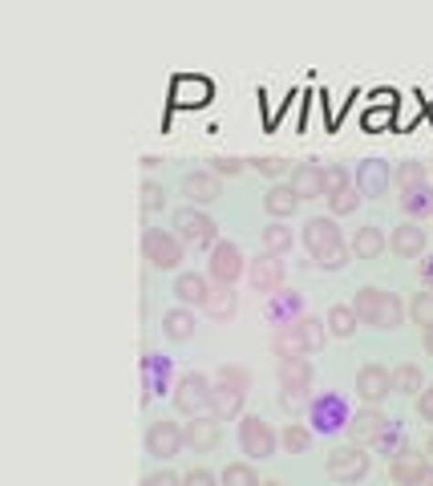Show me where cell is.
<instances>
[{
  "mask_svg": "<svg viewBox=\"0 0 433 486\" xmlns=\"http://www.w3.org/2000/svg\"><path fill=\"white\" fill-rule=\"evenodd\" d=\"M353 312L361 324L381 333H393L405 324V304L397 301V292H385V288H361L353 296Z\"/></svg>",
  "mask_w": 433,
  "mask_h": 486,
  "instance_id": "cell-1",
  "label": "cell"
},
{
  "mask_svg": "<svg viewBox=\"0 0 433 486\" xmlns=\"http://www.w3.org/2000/svg\"><path fill=\"white\" fill-rule=\"evenodd\" d=\"M171 231L186 243V248H206V251H211L215 243H219V223H215L203 207H191V203L171 215Z\"/></svg>",
  "mask_w": 433,
  "mask_h": 486,
  "instance_id": "cell-2",
  "label": "cell"
},
{
  "mask_svg": "<svg viewBox=\"0 0 433 486\" xmlns=\"http://www.w3.org/2000/svg\"><path fill=\"white\" fill-rule=\"evenodd\" d=\"M211 394H215V377H206L199 369H186L174 381V409L183 417H199L211 409Z\"/></svg>",
  "mask_w": 433,
  "mask_h": 486,
  "instance_id": "cell-3",
  "label": "cell"
},
{
  "mask_svg": "<svg viewBox=\"0 0 433 486\" xmlns=\"http://www.w3.org/2000/svg\"><path fill=\"white\" fill-rule=\"evenodd\" d=\"M369 470H373V454H369V446L344 442V446H336V450L328 454V479L341 482V486L361 482Z\"/></svg>",
  "mask_w": 433,
  "mask_h": 486,
  "instance_id": "cell-4",
  "label": "cell"
},
{
  "mask_svg": "<svg viewBox=\"0 0 433 486\" xmlns=\"http://www.w3.org/2000/svg\"><path fill=\"white\" fill-rule=\"evenodd\" d=\"M348 417H353V406H348L344 394H320L308 406V426L312 434H344Z\"/></svg>",
  "mask_w": 433,
  "mask_h": 486,
  "instance_id": "cell-5",
  "label": "cell"
},
{
  "mask_svg": "<svg viewBox=\"0 0 433 486\" xmlns=\"http://www.w3.org/2000/svg\"><path fill=\"white\" fill-rule=\"evenodd\" d=\"M239 450L248 454V462H263V458H276L280 450V434L263 422L259 414H243L239 417Z\"/></svg>",
  "mask_w": 433,
  "mask_h": 486,
  "instance_id": "cell-6",
  "label": "cell"
},
{
  "mask_svg": "<svg viewBox=\"0 0 433 486\" xmlns=\"http://www.w3.org/2000/svg\"><path fill=\"white\" fill-rule=\"evenodd\" d=\"M183 251L186 243L174 236V231H163V227H146L143 231V256L150 268H158V272H174L178 264H183Z\"/></svg>",
  "mask_w": 433,
  "mask_h": 486,
  "instance_id": "cell-7",
  "label": "cell"
},
{
  "mask_svg": "<svg viewBox=\"0 0 433 486\" xmlns=\"http://www.w3.org/2000/svg\"><path fill=\"white\" fill-rule=\"evenodd\" d=\"M206 276H211L215 284H227V288H235V280H239V276H248V259H243L239 243H231V239L215 243L211 259H206Z\"/></svg>",
  "mask_w": 433,
  "mask_h": 486,
  "instance_id": "cell-8",
  "label": "cell"
},
{
  "mask_svg": "<svg viewBox=\"0 0 433 486\" xmlns=\"http://www.w3.org/2000/svg\"><path fill=\"white\" fill-rule=\"evenodd\" d=\"M186 450L183 442V426L171 422V417H158V422L146 426V454L158 458V462H171V458H178Z\"/></svg>",
  "mask_w": 433,
  "mask_h": 486,
  "instance_id": "cell-9",
  "label": "cell"
},
{
  "mask_svg": "<svg viewBox=\"0 0 433 486\" xmlns=\"http://www.w3.org/2000/svg\"><path fill=\"white\" fill-rule=\"evenodd\" d=\"M300 239H304V248H308V256L320 259V256H328V251H336V248H344V236H341V223L333 219V215H312V219L304 223V231H300Z\"/></svg>",
  "mask_w": 433,
  "mask_h": 486,
  "instance_id": "cell-10",
  "label": "cell"
},
{
  "mask_svg": "<svg viewBox=\"0 0 433 486\" xmlns=\"http://www.w3.org/2000/svg\"><path fill=\"white\" fill-rule=\"evenodd\" d=\"M284 280H288V264H284V256H256V259H248V284L256 288V292L263 296H271V292H280L284 288Z\"/></svg>",
  "mask_w": 433,
  "mask_h": 486,
  "instance_id": "cell-11",
  "label": "cell"
},
{
  "mask_svg": "<svg viewBox=\"0 0 433 486\" xmlns=\"http://www.w3.org/2000/svg\"><path fill=\"white\" fill-rule=\"evenodd\" d=\"M353 389H356V401H361V406H381V401L393 394V373L385 369V364H361Z\"/></svg>",
  "mask_w": 433,
  "mask_h": 486,
  "instance_id": "cell-12",
  "label": "cell"
},
{
  "mask_svg": "<svg viewBox=\"0 0 433 486\" xmlns=\"http://www.w3.org/2000/svg\"><path fill=\"white\" fill-rule=\"evenodd\" d=\"M385 426H389V414H385L381 406H356L353 417H348L344 438H348V442H356V446H373L376 434H381Z\"/></svg>",
  "mask_w": 433,
  "mask_h": 486,
  "instance_id": "cell-13",
  "label": "cell"
},
{
  "mask_svg": "<svg viewBox=\"0 0 433 486\" xmlns=\"http://www.w3.org/2000/svg\"><path fill=\"white\" fill-rule=\"evenodd\" d=\"M174 369H171V357L163 353H146L143 357V406H150L163 389H174Z\"/></svg>",
  "mask_w": 433,
  "mask_h": 486,
  "instance_id": "cell-14",
  "label": "cell"
},
{
  "mask_svg": "<svg viewBox=\"0 0 433 486\" xmlns=\"http://www.w3.org/2000/svg\"><path fill=\"white\" fill-rule=\"evenodd\" d=\"M389 183H393V166L385 163V158H364V163H356V191H361L364 199L389 195Z\"/></svg>",
  "mask_w": 433,
  "mask_h": 486,
  "instance_id": "cell-15",
  "label": "cell"
},
{
  "mask_svg": "<svg viewBox=\"0 0 433 486\" xmlns=\"http://www.w3.org/2000/svg\"><path fill=\"white\" fill-rule=\"evenodd\" d=\"M389 479L397 486H433V462L409 450L389 462Z\"/></svg>",
  "mask_w": 433,
  "mask_h": 486,
  "instance_id": "cell-16",
  "label": "cell"
},
{
  "mask_svg": "<svg viewBox=\"0 0 433 486\" xmlns=\"http://www.w3.org/2000/svg\"><path fill=\"white\" fill-rule=\"evenodd\" d=\"M426 248H429V236H426V227H421V223L405 219V223L393 227V236H389V251H393V256L421 259V256H426Z\"/></svg>",
  "mask_w": 433,
  "mask_h": 486,
  "instance_id": "cell-17",
  "label": "cell"
},
{
  "mask_svg": "<svg viewBox=\"0 0 433 486\" xmlns=\"http://www.w3.org/2000/svg\"><path fill=\"white\" fill-rule=\"evenodd\" d=\"M300 316H304V301H300V292H271L268 301H263V321L271 324V329H284V324H296Z\"/></svg>",
  "mask_w": 433,
  "mask_h": 486,
  "instance_id": "cell-18",
  "label": "cell"
},
{
  "mask_svg": "<svg viewBox=\"0 0 433 486\" xmlns=\"http://www.w3.org/2000/svg\"><path fill=\"white\" fill-rule=\"evenodd\" d=\"M219 438H223V429H219V422H215L211 414L186 417V426H183V442H186V450L206 454V450H215V446H219Z\"/></svg>",
  "mask_w": 433,
  "mask_h": 486,
  "instance_id": "cell-19",
  "label": "cell"
},
{
  "mask_svg": "<svg viewBox=\"0 0 433 486\" xmlns=\"http://www.w3.org/2000/svg\"><path fill=\"white\" fill-rule=\"evenodd\" d=\"M211 292H215L211 276H203V272H178L174 276V296L183 308H203L211 301Z\"/></svg>",
  "mask_w": 433,
  "mask_h": 486,
  "instance_id": "cell-20",
  "label": "cell"
},
{
  "mask_svg": "<svg viewBox=\"0 0 433 486\" xmlns=\"http://www.w3.org/2000/svg\"><path fill=\"white\" fill-rule=\"evenodd\" d=\"M183 195L191 207H206V203H215L223 195V183L211 171H191V174H183Z\"/></svg>",
  "mask_w": 433,
  "mask_h": 486,
  "instance_id": "cell-21",
  "label": "cell"
},
{
  "mask_svg": "<svg viewBox=\"0 0 433 486\" xmlns=\"http://www.w3.org/2000/svg\"><path fill=\"white\" fill-rule=\"evenodd\" d=\"M291 191L300 195V203L304 199H324V166L316 163V158H304V163L291 171Z\"/></svg>",
  "mask_w": 433,
  "mask_h": 486,
  "instance_id": "cell-22",
  "label": "cell"
},
{
  "mask_svg": "<svg viewBox=\"0 0 433 486\" xmlns=\"http://www.w3.org/2000/svg\"><path fill=\"white\" fill-rule=\"evenodd\" d=\"M195 329H199V321H195V308H183V304H174V308H166L163 312V336L166 341H191Z\"/></svg>",
  "mask_w": 433,
  "mask_h": 486,
  "instance_id": "cell-23",
  "label": "cell"
},
{
  "mask_svg": "<svg viewBox=\"0 0 433 486\" xmlns=\"http://www.w3.org/2000/svg\"><path fill=\"white\" fill-rule=\"evenodd\" d=\"M243 401H248V394H239V389L215 386V394H211V409H206V414H211L215 422H235V417H243Z\"/></svg>",
  "mask_w": 433,
  "mask_h": 486,
  "instance_id": "cell-24",
  "label": "cell"
},
{
  "mask_svg": "<svg viewBox=\"0 0 433 486\" xmlns=\"http://www.w3.org/2000/svg\"><path fill=\"white\" fill-rule=\"evenodd\" d=\"M296 207H300V195L291 191V183H276L268 195H263V211H268L271 219H280V223L291 219Z\"/></svg>",
  "mask_w": 433,
  "mask_h": 486,
  "instance_id": "cell-25",
  "label": "cell"
},
{
  "mask_svg": "<svg viewBox=\"0 0 433 486\" xmlns=\"http://www.w3.org/2000/svg\"><path fill=\"white\" fill-rule=\"evenodd\" d=\"M276 373H280V386H304V389H312V377H316L308 353H300V357H280Z\"/></svg>",
  "mask_w": 433,
  "mask_h": 486,
  "instance_id": "cell-26",
  "label": "cell"
},
{
  "mask_svg": "<svg viewBox=\"0 0 433 486\" xmlns=\"http://www.w3.org/2000/svg\"><path fill=\"white\" fill-rule=\"evenodd\" d=\"M348 248H353L356 259H376L385 248H389V239H385V231L376 227V223H364V227H356V236Z\"/></svg>",
  "mask_w": 433,
  "mask_h": 486,
  "instance_id": "cell-27",
  "label": "cell"
},
{
  "mask_svg": "<svg viewBox=\"0 0 433 486\" xmlns=\"http://www.w3.org/2000/svg\"><path fill=\"white\" fill-rule=\"evenodd\" d=\"M401 211L409 215L413 223H426L433 215V183H421L413 191H401Z\"/></svg>",
  "mask_w": 433,
  "mask_h": 486,
  "instance_id": "cell-28",
  "label": "cell"
},
{
  "mask_svg": "<svg viewBox=\"0 0 433 486\" xmlns=\"http://www.w3.org/2000/svg\"><path fill=\"white\" fill-rule=\"evenodd\" d=\"M203 312L211 316V321H231V316L239 312V292L227 284H215V292H211V301L203 304Z\"/></svg>",
  "mask_w": 433,
  "mask_h": 486,
  "instance_id": "cell-29",
  "label": "cell"
},
{
  "mask_svg": "<svg viewBox=\"0 0 433 486\" xmlns=\"http://www.w3.org/2000/svg\"><path fill=\"white\" fill-rule=\"evenodd\" d=\"M296 333H300V341H304V353L324 349V341H328V324H324V316H312V312L300 316V321H296Z\"/></svg>",
  "mask_w": 433,
  "mask_h": 486,
  "instance_id": "cell-30",
  "label": "cell"
},
{
  "mask_svg": "<svg viewBox=\"0 0 433 486\" xmlns=\"http://www.w3.org/2000/svg\"><path fill=\"white\" fill-rule=\"evenodd\" d=\"M373 450H376V454H389V458L409 454V438H405V426H401V422H389V426L381 429V434H376Z\"/></svg>",
  "mask_w": 433,
  "mask_h": 486,
  "instance_id": "cell-31",
  "label": "cell"
},
{
  "mask_svg": "<svg viewBox=\"0 0 433 486\" xmlns=\"http://www.w3.org/2000/svg\"><path fill=\"white\" fill-rule=\"evenodd\" d=\"M259 239H263V251H268V256H288L291 243H296V239H291V227H288V223H280V219H271L268 227L259 231Z\"/></svg>",
  "mask_w": 433,
  "mask_h": 486,
  "instance_id": "cell-32",
  "label": "cell"
},
{
  "mask_svg": "<svg viewBox=\"0 0 433 486\" xmlns=\"http://www.w3.org/2000/svg\"><path fill=\"white\" fill-rule=\"evenodd\" d=\"M421 386H426V377H421V369L413 361H405L393 369V394H405V397H421Z\"/></svg>",
  "mask_w": 433,
  "mask_h": 486,
  "instance_id": "cell-33",
  "label": "cell"
},
{
  "mask_svg": "<svg viewBox=\"0 0 433 486\" xmlns=\"http://www.w3.org/2000/svg\"><path fill=\"white\" fill-rule=\"evenodd\" d=\"M312 442H316V434H312V426H304V422H288L284 434H280V446H284L288 454H308Z\"/></svg>",
  "mask_w": 433,
  "mask_h": 486,
  "instance_id": "cell-34",
  "label": "cell"
},
{
  "mask_svg": "<svg viewBox=\"0 0 433 486\" xmlns=\"http://www.w3.org/2000/svg\"><path fill=\"white\" fill-rule=\"evenodd\" d=\"M393 183H397V191H413V186L429 183L426 179V163H421V158H401V163L393 166Z\"/></svg>",
  "mask_w": 433,
  "mask_h": 486,
  "instance_id": "cell-35",
  "label": "cell"
},
{
  "mask_svg": "<svg viewBox=\"0 0 433 486\" xmlns=\"http://www.w3.org/2000/svg\"><path fill=\"white\" fill-rule=\"evenodd\" d=\"M348 186H356V171H353V166H348V163H328L324 166V199L348 191Z\"/></svg>",
  "mask_w": 433,
  "mask_h": 486,
  "instance_id": "cell-36",
  "label": "cell"
},
{
  "mask_svg": "<svg viewBox=\"0 0 433 486\" xmlns=\"http://www.w3.org/2000/svg\"><path fill=\"white\" fill-rule=\"evenodd\" d=\"M324 324H328V336H353L361 321H356L353 304H333V308H328V316H324Z\"/></svg>",
  "mask_w": 433,
  "mask_h": 486,
  "instance_id": "cell-37",
  "label": "cell"
},
{
  "mask_svg": "<svg viewBox=\"0 0 433 486\" xmlns=\"http://www.w3.org/2000/svg\"><path fill=\"white\" fill-rule=\"evenodd\" d=\"M271 353H276V357H300V353H304V341H300L296 324H284V329L271 333Z\"/></svg>",
  "mask_w": 433,
  "mask_h": 486,
  "instance_id": "cell-38",
  "label": "cell"
},
{
  "mask_svg": "<svg viewBox=\"0 0 433 486\" xmlns=\"http://www.w3.org/2000/svg\"><path fill=\"white\" fill-rule=\"evenodd\" d=\"M308 406H312V389H304V386H280V409H284V414L296 417L300 409L308 414Z\"/></svg>",
  "mask_w": 433,
  "mask_h": 486,
  "instance_id": "cell-39",
  "label": "cell"
},
{
  "mask_svg": "<svg viewBox=\"0 0 433 486\" xmlns=\"http://www.w3.org/2000/svg\"><path fill=\"white\" fill-rule=\"evenodd\" d=\"M215 386H227V389L248 394V389H251V373L243 369V364H219V369H215Z\"/></svg>",
  "mask_w": 433,
  "mask_h": 486,
  "instance_id": "cell-40",
  "label": "cell"
},
{
  "mask_svg": "<svg viewBox=\"0 0 433 486\" xmlns=\"http://www.w3.org/2000/svg\"><path fill=\"white\" fill-rule=\"evenodd\" d=\"M219 482L223 486H259V474H256V466H251V462H231L227 470L219 474Z\"/></svg>",
  "mask_w": 433,
  "mask_h": 486,
  "instance_id": "cell-41",
  "label": "cell"
},
{
  "mask_svg": "<svg viewBox=\"0 0 433 486\" xmlns=\"http://www.w3.org/2000/svg\"><path fill=\"white\" fill-rule=\"evenodd\" d=\"M361 203H364V195L356 191V186H348V191H341V195H333V199H328V211H333V219H344V215H356Z\"/></svg>",
  "mask_w": 433,
  "mask_h": 486,
  "instance_id": "cell-42",
  "label": "cell"
},
{
  "mask_svg": "<svg viewBox=\"0 0 433 486\" xmlns=\"http://www.w3.org/2000/svg\"><path fill=\"white\" fill-rule=\"evenodd\" d=\"M206 171L211 174H219V179H235V174H243L248 171V158H235V154H215V158H206Z\"/></svg>",
  "mask_w": 433,
  "mask_h": 486,
  "instance_id": "cell-43",
  "label": "cell"
},
{
  "mask_svg": "<svg viewBox=\"0 0 433 486\" xmlns=\"http://www.w3.org/2000/svg\"><path fill=\"white\" fill-rule=\"evenodd\" d=\"M409 316H413V324H421V333H426L429 324H433V292H417V296H413Z\"/></svg>",
  "mask_w": 433,
  "mask_h": 486,
  "instance_id": "cell-44",
  "label": "cell"
},
{
  "mask_svg": "<svg viewBox=\"0 0 433 486\" xmlns=\"http://www.w3.org/2000/svg\"><path fill=\"white\" fill-rule=\"evenodd\" d=\"M248 166H251V171H259V174H268V179H280V174L288 171V158H280V154H268V158H248Z\"/></svg>",
  "mask_w": 433,
  "mask_h": 486,
  "instance_id": "cell-45",
  "label": "cell"
},
{
  "mask_svg": "<svg viewBox=\"0 0 433 486\" xmlns=\"http://www.w3.org/2000/svg\"><path fill=\"white\" fill-rule=\"evenodd\" d=\"M163 207H166V191H163V186H158L154 179H146V183H143V211L154 215V211H163Z\"/></svg>",
  "mask_w": 433,
  "mask_h": 486,
  "instance_id": "cell-46",
  "label": "cell"
},
{
  "mask_svg": "<svg viewBox=\"0 0 433 486\" xmlns=\"http://www.w3.org/2000/svg\"><path fill=\"white\" fill-rule=\"evenodd\" d=\"M348 259H353V248H336V251H328V256H320L316 268L320 272H344Z\"/></svg>",
  "mask_w": 433,
  "mask_h": 486,
  "instance_id": "cell-47",
  "label": "cell"
},
{
  "mask_svg": "<svg viewBox=\"0 0 433 486\" xmlns=\"http://www.w3.org/2000/svg\"><path fill=\"white\" fill-rule=\"evenodd\" d=\"M183 486H223L219 474H211L206 466H191V470L183 474Z\"/></svg>",
  "mask_w": 433,
  "mask_h": 486,
  "instance_id": "cell-48",
  "label": "cell"
},
{
  "mask_svg": "<svg viewBox=\"0 0 433 486\" xmlns=\"http://www.w3.org/2000/svg\"><path fill=\"white\" fill-rule=\"evenodd\" d=\"M174 93H195V98H186V106H191V101H206V93H211V86H206V81H191V78H178Z\"/></svg>",
  "mask_w": 433,
  "mask_h": 486,
  "instance_id": "cell-49",
  "label": "cell"
},
{
  "mask_svg": "<svg viewBox=\"0 0 433 486\" xmlns=\"http://www.w3.org/2000/svg\"><path fill=\"white\" fill-rule=\"evenodd\" d=\"M143 486H183V474H174V470H150L146 479H143Z\"/></svg>",
  "mask_w": 433,
  "mask_h": 486,
  "instance_id": "cell-50",
  "label": "cell"
},
{
  "mask_svg": "<svg viewBox=\"0 0 433 486\" xmlns=\"http://www.w3.org/2000/svg\"><path fill=\"white\" fill-rule=\"evenodd\" d=\"M417 417H421V422H433V394H429V389L417 397Z\"/></svg>",
  "mask_w": 433,
  "mask_h": 486,
  "instance_id": "cell-51",
  "label": "cell"
},
{
  "mask_svg": "<svg viewBox=\"0 0 433 486\" xmlns=\"http://www.w3.org/2000/svg\"><path fill=\"white\" fill-rule=\"evenodd\" d=\"M417 276H421V284H426V292H433V256H426L417 264Z\"/></svg>",
  "mask_w": 433,
  "mask_h": 486,
  "instance_id": "cell-52",
  "label": "cell"
},
{
  "mask_svg": "<svg viewBox=\"0 0 433 486\" xmlns=\"http://www.w3.org/2000/svg\"><path fill=\"white\" fill-rule=\"evenodd\" d=\"M426 353H429V357H433V324H429V329H426Z\"/></svg>",
  "mask_w": 433,
  "mask_h": 486,
  "instance_id": "cell-53",
  "label": "cell"
},
{
  "mask_svg": "<svg viewBox=\"0 0 433 486\" xmlns=\"http://www.w3.org/2000/svg\"><path fill=\"white\" fill-rule=\"evenodd\" d=\"M426 458H429V462H433V434H429V442H426Z\"/></svg>",
  "mask_w": 433,
  "mask_h": 486,
  "instance_id": "cell-54",
  "label": "cell"
},
{
  "mask_svg": "<svg viewBox=\"0 0 433 486\" xmlns=\"http://www.w3.org/2000/svg\"><path fill=\"white\" fill-rule=\"evenodd\" d=\"M259 486H284V482H276V479H263Z\"/></svg>",
  "mask_w": 433,
  "mask_h": 486,
  "instance_id": "cell-55",
  "label": "cell"
},
{
  "mask_svg": "<svg viewBox=\"0 0 433 486\" xmlns=\"http://www.w3.org/2000/svg\"><path fill=\"white\" fill-rule=\"evenodd\" d=\"M429 394H433V381H429Z\"/></svg>",
  "mask_w": 433,
  "mask_h": 486,
  "instance_id": "cell-56",
  "label": "cell"
}]
</instances>
